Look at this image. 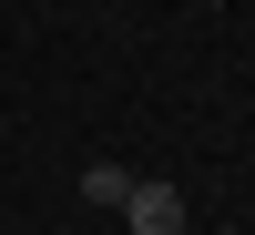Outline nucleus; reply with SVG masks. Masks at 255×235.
<instances>
[{
  "label": "nucleus",
  "mask_w": 255,
  "mask_h": 235,
  "mask_svg": "<svg viewBox=\"0 0 255 235\" xmlns=\"http://www.w3.org/2000/svg\"><path fill=\"white\" fill-rule=\"evenodd\" d=\"M123 195H133V164H82V205L123 215Z\"/></svg>",
  "instance_id": "obj_2"
},
{
  "label": "nucleus",
  "mask_w": 255,
  "mask_h": 235,
  "mask_svg": "<svg viewBox=\"0 0 255 235\" xmlns=\"http://www.w3.org/2000/svg\"><path fill=\"white\" fill-rule=\"evenodd\" d=\"M123 225H133V235H184V195L133 174V195H123Z\"/></svg>",
  "instance_id": "obj_1"
}]
</instances>
